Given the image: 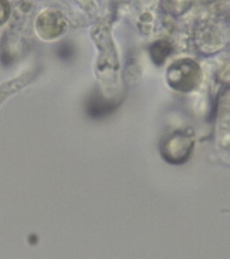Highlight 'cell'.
<instances>
[{"label":"cell","mask_w":230,"mask_h":259,"mask_svg":"<svg viewBox=\"0 0 230 259\" xmlns=\"http://www.w3.org/2000/svg\"><path fill=\"white\" fill-rule=\"evenodd\" d=\"M200 78L199 66L188 58L174 62L167 71L169 85L177 91H192L198 85Z\"/></svg>","instance_id":"obj_1"},{"label":"cell","mask_w":230,"mask_h":259,"mask_svg":"<svg viewBox=\"0 0 230 259\" xmlns=\"http://www.w3.org/2000/svg\"><path fill=\"white\" fill-rule=\"evenodd\" d=\"M65 20L61 14L55 12H47L40 16L38 19L39 32L45 38L56 37L64 30Z\"/></svg>","instance_id":"obj_3"},{"label":"cell","mask_w":230,"mask_h":259,"mask_svg":"<svg viewBox=\"0 0 230 259\" xmlns=\"http://www.w3.org/2000/svg\"><path fill=\"white\" fill-rule=\"evenodd\" d=\"M171 47L168 41H158L150 48V55L156 64H162L171 53Z\"/></svg>","instance_id":"obj_4"},{"label":"cell","mask_w":230,"mask_h":259,"mask_svg":"<svg viewBox=\"0 0 230 259\" xmlns=\"http://www.w3.org/2000/svg\"><path fill=\"white\" fill-rule=\"evenodd\" d=\"M8 4H6L4 0H0V23L5 22L8 17Z\"/></svg>","instance_id":"obj_5"},{"label":"cell","mask_w":230,"mask_h":259,"mask_svg":"<svg viewBox=\"0 0 230 259\" xmlns=\"http://www.w3.org/2000/svg\"><path fill=\"white\" fill-rule=\"evenodd\" d=\"M193 144V140L188 134L174 133L164 145L163 156L171 163H183L189 157Z\"/></svg>","instance_id":"obj_2"}]
</instances>
